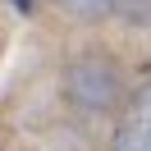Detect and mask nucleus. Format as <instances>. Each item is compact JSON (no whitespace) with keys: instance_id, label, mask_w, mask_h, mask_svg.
Instances as JSON below:
<instances>
[{"instance_id":"f257e3e1","label":"nucleus","mask_w":151,"mask_h":151,"mask_svg":"<svg viewBox=\"0 0 151 151\" xmlns=\"http://www.w3.org/2000/svg\"><path fill=\"white\" fill-rule=\"evenodd\" d=\"M64 92L73 96L78 105H87V110H101V105H114V101H119L124 78H119V69L110 64V55H83V60L69 64Z\"/></svg>"},{"instance_id":"f03ea898","label":"nucleus","mask_w":151,"mask_h":151,"mask_svg":"<svg viewBox=\"0 0 151 151\" xmlns=\"http://www.w3.org/2000/svg\"><path fill=\"white\" fill-rule=\"evenodd\" d=\"M114 151H151V83L128 96L114 128Z\"/></svg>"},{"instance_id":"7ed1b4c3","label":"nucleus","mask_w":151,"mask_h":151,"mask_svg":"<svg viewBox=\"0 0 151 151\" xmlns=\"http://www.w3.org/2000/svg\"><path fill=\"white\" fill-rule=\"evenodd\" d=\"M55 5L69 14H83V19H101V14H110L114 0H55Z\"/></svg>"}]
</instances>
